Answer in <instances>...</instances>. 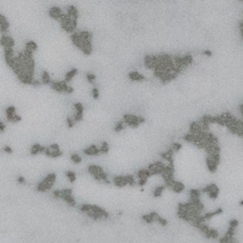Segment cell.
I'll return each mask as SVG.
<instances>
[{
    "mask_svg": "<svg viewBox=\"0 0 243 243\" xmlns=\"http://www.w3.org/2000/svg\"><path fill=\"white\" fill-rule=\"evenodd\" d=\"M52 196L57 200H62L65 201L68 206L75 207L76 206V200L73 197L72 189L71 188H64V189H58L52 192Z\"/></svg>",
    "mask_w": 243,
    "mask_h": 243,
    "instance_id": "6da1fadb",
    "label": "cell"
},
{
    "mask_svg": "<svg viewBox=\"0 0 243 243\" xmlns=\"http://www.w3.org/2000/svg\"><path fill=\"white\" fill-rule=\"evenodd\" d=\"M89 219H91L95 221L98 220H106L109 219V213L105 209L99 206L96 204H90V208L88 212L86 213Z\"/></svg>",
    "mask_w": 243,
    "mask_h": 243,
    "instance_id": "7a4b0ae2",
    "label": "cell"
},
{
    "mask_svg": "<svg viewBox=\"0 0 243 243\" xmlns=\"http://www.w3.org/2000/svg\"><path fill=\"white\" fill-rule=\"evenodd\" d=\"M88 171L90 175L92 176V178L97 180L98 182H103L105 184H109L111 182L108 179V174L105 172L104 168L100 165H96V164H90L88 167Z\"/></svg>",
    "mask_w": 243,
    "mask_h": 243,
    "instance_id": "3957f363",
    "label": "cell"
},
{
    "mask_svg": "<svg viewBox=\"0 0 243 243\" xmlns=\"http://www.w3.org/2000/svg\"><path fill=\"white\" fill-rule=\"evenodd\" d=\"M56 179H57L56 173H54V172L49 173V174H48L42 180H41V182L37 183L36 191L44 193V192L51 190V188L53 187V185H54V183L56 182Z\"/></svg>",
    "mask_w": 243,
    "mask_h": 243,
    "instance_id": "277c9868",
    "label": "cell"
},
{
    "mask_svg": "<svg viewBox=\"0 0 243 243\" xmlns=\"http://www.w3.org/2000/svg\"><path fill=\"white\" fill-rule=\"evenodd\" d=\"M112 182L118 188H123L126 186L134 187L137 185V179L134 175H125V176H116L112 180Z\"/></svg>",
    "mask_w": 243,
    "mask_h": 243,
    "instance_id": "5b68a950",
    "label": "cell"
},
{
    "mask_svg": "<svg viewBox=\"0 0 243 243\" xmlns=\"http://www.w3.org/2000/svg\"><path fill=\"white\" fill-rule=\"evenodd\" d=\"M123 122H125L127 125H129L130 127L136 128V127H138L141 123H145V119L143 117L136 116V115L125 114V115H123Z\"/></svg>",
    "mask_w": 243,
    "mask_h": 243,
    "instance_id": "8992f818",
    "label": "cell"
},
{
    "mask_svg": "<svg viewBox=\"0 0 243 243\" xmlns=\"http://www.w3.org/2000/svg\"><path fill=\"white\" fill-rule=\"evenodd\" d=\"M165 167H166L165 163H163L162 160H157V162L150 163L149 165L147 166V169L150 171L152 176H155V175H162L164 169H165Z\"/></svg>",
    "mask_w": 243,
    "mask_h": 243,
    "instance_id": "52a82bcc",
    "label": "cell"
},
{
    "mask_svg": "<svg viewBox=\"0 0 243 243\" xmlns=\"http://www.w3.org/2000/svg\"><path fill=\"white\" fill-rule=\"evenodd\" d=\"M48 14L51 18L55 19V20H59V21H61V19L63 18V16L65 15L63 12H62L60 8L57 6L51 7L48 11Z\"/></svg>",
    "mask_w": 243,
    "mask_h": 243,
    "instance_id": "ba28073f",
    "label": "cell"
},
{
    "mask_svg": "<svg viewBox=\"0 0 243 243\" xmlns=\"http://www.w3.org/2000/svg\"><path fill=\"white\" fill-rule=\"evenodd\" d=\"M83 152H84V154L86 155V156H98L99 154H101L100 147H98L95 145H89L88 147L85 148V149L83 150Z\"/></svg>",
    "mask_w": 243,
    "mask_h": 243,
    "instance_id": "9c48e42d",
    "label": "cell"
},
{
    "mask_svg": "<svg viewBox=\"0 0 243 243\" xmlns=\"http://www.w3.org/2000/svg\"><path fill=\"white\" fill-rule=\"evenodd\" d=\"M44 155L47 156L48 158H51V159H57V158H60L62 155H63V152L60 150H52L48 146H46V150L44 152Z\"/></svg>",
    "mask_w": 243,
    "mask_h": 243,
    "instance_id": "30bf717a",
    "label": "cell"
},
{
    "mask_svg": "<svg viewBox=\"0 0 243 243\" xmlns=\"http://www.w3.org/2000/svg\"><path fill=\"white\" fill-rule=\"evenodd\" d=\"M152 175L150 171L147 169V168H143V169L138 170L137 174H136V178L137 180H148L149 178H151Z\"/></svg>",
    "mask_w": 243,
    "mask_h": 243,
    "instance_id": "8fae6325",
    "label": "cell"
},
{
    "mask_svg": "<svg viewBox=\"0 0 243 243\" xmlns=\"http://www.w3.org/2000/svg\"><path fill=\"white\" fill-rule=\"evenodd\" d=\"M170 189L174 193H176V194H180V193L183 192V190L185 189V185H184L183 182H180V180H175V182H173V184L171 185Z\"/></svg>",
    "mask_w": 243,
    "mask_h": 243,
    "instance_id": "7c38bea8",
    "label": "cell"
},
{
    "mask_svg": "<svg viewBox=\"0 0 243 243\" xmlns=\"http://www.w3.org/2000/svg\"><path fill=\"white\" fill-rule=\"evenodd\" d=\"M0 31H1L2 34H8V31H9L10 23L8 22V20L3 14L0 15Z\"/></svg>",
    "mask_w": 243,
    "mask_h": 243,
    "instance_id": "4fadbf2b",
    "label": "cell"
},
{
    "mask_svg": "<svg viewBox=\"0 0 243 243\" xmlns=\"http://www.w3.org/2000/svg\"><path fill=\"white\" fill-rule=\"evenodd\" d=\"M205 162H206V166L208 168V170L210 173H216L217 170V164L214 162L213 159L210 157L209 155H207L206 159H205Z\"/></svg>",
    "mask_w": 243,
    "mask_h": 243,
    "instance_id": "5bb4252c",
    "label": "cell"
},
{
    "mask_svg": "<svg viewBox=\"0 0 243 243\" xmlns=\"http://www.w3.org/2000/svg\"><path fill=\"white\" fill-rule=\"evenodd\" d=\"M45 150H46V146H42L40 143H34V145L31 147L30 153L32 156H35L38 154H44Z\"/></svg>",
    "mask_w": 243,
    "mask_h": 243,
    "instance_id": "9a60e30c",
    "label": "cell"
},
{
    "mask_svg": "<svg viewBox=\"0 0 243 243\" xmlns=\"http://www.w3.org/2000/svg\"><path fill=\"white\" fill-rule=\"evenodd\" d=\"M157 216H158V213L153 211V212H150L149 214H146V215H143L142 219L147 224H152L155 222V219Z\"/></svg>",
    "mask_w": 243,
    "mask_h": 243,
    "instance_id": "2e32d148",
    "label": "cell"
},
{
    "mask_svg": "<svg viewBox=\"0 0 243 243\" xmlns=\"http://www.w3.org/2000/svg\"><path fill=\"white\" fill-rule=\"evenodd\" d=\"M222 213H223V209H222V208H217V209H216L215 211H213V212L204 213V214H203V217H204L205 220L207 221V220L212 219L213 217H217V216L221 215Z\"/></svg>",
    "mask_w": 243,
    "mask_h": 243,
    "instance_id": "e0dca14e",
    "label": "cell"
},
{
    "mask_svg": "<svg viewBox=\"0 0 243 243\" xmlns=\"http://www.w3.org/2000/svg\"><path fill=\"white\" fill-rule=\"evenodd\" d=\"M166 185L165 184H160L158 186H156L154 189H153V193H152V195H153L154 197H160L162 196L163 192L165 191L166 189Z\"/></svg>",
    "mask_w": 243,
    "mask_h": 243,
    "instance_id": "ac0fdd59",
    "label": "cell"
},
{
    "mask_svg": "<svg viewBox=\"0 0 243 243\" xmlns=\"http://www.w3.org/2000/svg\"><path fill=\"white\" fill-rule=\"evenodd\" d=\"M128 78L131 81L134 82H143L145 80V77L140 74L138 71H131L128 73Z\"/></svg>",
    "mask_w": 243,
    "mask_h": 243,
    "instance_id": "d6986e66",
    "label": "cell"
},
{
    "mask_svg": "<svg viewBox=\"0 0 243 243\" xmlns=\"http://www.w3.org/2000/svg\"><path fill=\"white\" fill-rule=\"evenodd\" d=\"M51 86L54 91L58 92V93H64V88H63V84H62V81L61 82H51Z\"/></svg>",
    "mask_w": 243,
    "mask_h": 243,
    "instance_id": "ffe728a7",
    "label": "cell"
},
{
    "mask_svg": "<svg viewBox=\"0 0 243 243\" xmlns=\"http://www.w3.org/2000/svg\"><path fill=\"white\" fill-rule=\"evenodd\" d=\"M204 237H206V238H212V239H217V238H219V232H217V230L213 229V228H210L209 231L204 234Z\"/></svg>",
    "mask_w": 243,
    "mask_h": 243,
    "instance_id": "44dd1931",
    "label": "cell"
},
{
    "mask_svg": "<svg viewBox=\"0 0 243 243\" xmlns=\"http://www.w3.org/2000/svg\"><path fill=\"white\" fill-rule=\"evenodd\" d=\"M15 114H16V109L14 105H10L6 108V117H7V120L9 122H11L12 117H14Z\"/></svg>",
    "mask_w": 243,
    "mask_h": 243,
    "instance_id": "7402d4cb",
    "label": "cell"
},
{
    "mask_svg": "<svg viewBox=\"0 0 243 243\" xmlns=\"http://www.w3.org/2000/svg\"><path fill=\"white\" fill-rule=\"evenodd\" d=\"M65 176H66V178L68 179V180L71 183H73V182H76V180H77V177H76V174L74 173L73 171L71 170H67L65 172Z\"/></svg>",
    "mask_w": 243,
    "mask_h": 243,
    "instance_id": "603a6c76",
    "label": "cell"
},
{
    "mask_svg": "<svg viewBox=\"0 0 243 243\" xmlns=\"http://www.w3.org/2000/svg\"><path fill=\"white\" fill-rule=\"evenodd\" d=\"M41 82H42L43 85H51V76L48 71H43L42 73V77H41Z\"/></svg>",
    "mask_w": 243,
    "mask_h": 243,
    "instance_id": "cb8c5ba5",
    "label": "cell"
},
{
    "mask_svg": "<svg viewBox=\"0 0 243 243\" xmlns=\"http://www.w3.org/2000/svg\"><path fill=\"white\" fill-rule=\"evenodd\" d=\"M78 73V69L77 68H73L71 69V71H69L67 72V74H66V77H65V81L67 82V83H68V82H71L72 80V78L76 75V74Z\"/></svg>",
    "mask_w": 243,
    "mask_h": 243,
    "instance_id": "d4e9b609",
    "label": "cell"
},
{
    "mask_svg": "<svg viewBox=\"0 0 243 243\" xmlns=\"http://www.w3.org/2000/svg\"><path fill=\"white\" fill-rule=\"evenodd\" d=\"M217 187V185L216 183H210L201 189V193H203V194H208V193L213 191L214 189H216Z\"/></svg>",
    "mask_w": 243,
    "mask_h": 243,
    "instance_id": "484cf974",
    "label": "cell"
},
{
    "mask_svg": "<svg viewBox=\"0 0 243 243\" xmlns=\"http://www.w3.org/2000/svg\"><path fill=\"white\" fill-rule=\"evenodd\" d=\"M155 222H157V223L160 224V226H162V227H165V226L168 225V220L166 219H164L163 217L160 216V215H158L157 217H156Z\"/></svg>",
    "mask_w": 243,
    "mask_h": 243,
    "instance_id": "4316f807",
    "label": "cell"
},
{
    "mask_svg": "<svg viewBox=\"0 0 243 243\" xmlns=\"http://www.w3.org/2000/svg\"><path fill=\"white\" fill-rule=\"evenodd\" d=\"M79 34H80V37H81V39L82 40H84V41H86V40H91L92 38V34L90 33L89 31H82L79 32Z\"/></svg>",
    "mask_w": 243,
    "mask_h": 243,
    "instance_id": "83f0119b",
    "label": "cell"
},
{
    "mask_svg": "<svg viewBox=\"0 0 243 243\" xmlns=\"http://www.w3.org/2000/svg\"><path fill=\"white\" fill-rule=\"evenodd\" d=\"M207 195H208V197H209L211 200H217V197H219V186H217L216 189H214L213 191H211L210 193H208Z\"/></svg>",
    "mask_w": 243,
    "mask_h": 243,
    "instance_id": "f1b7e54d",
    "label": "cell"
},
{
    "mask_svg": "<svg viewBox=\"0 0 243 243\" xmlns=\"http://www.w3.org/2000/svg\"><path fill=\"white\" fill-rule=\"evenodd\" d=\"M71 160L74 163V164H79L82 162V157L79 154L73 153L71 155Z\"/></svg>",
    "mask_w": 243,
    "mask_h": 243,
    "instance_id": "f546056e",
    "label": "cell"
},
{
    "mask_svg": "<svg viewBox=\"0 0 243 243\" xmlns=\"http://www.w3.org/2000/svg\"><path fill=\"white\" fill-rule=\"evenodd\" d=\"M100 151L101 154H108L109 151V145L108 143L106 142H103L100 145Z\"/></svg>",
    "mask_w": 243,
    "mask_h": 243,
    "instance_id": "4dcf8cb0",
    "label": "cell"
},
{
    "mask_svg": "<svg viewBox=\"0 0 243 243\" xmlns=\"http://www.w3.org/2000/svg\"><path fill=\"white\" fill-rule=\"evenodd\" d=\"M201 190H199V189H190L189 190V197H200L201 196Z\"/></svg>",
    "mask_w": 243,
    "mask_h": 243,
    "instance_id": "1f68e13d",
    "label": "cell"
},
{
    "mask_svg": "<svg viewBox=\"0 0 243 243\" xmlns=\"http://www.w3.org/2000/svg\"><path fill=\"white\" fill-rule=\"evenodd\" d=\"M125 122L123 121H121V122H119L117 123V125L114 126V131L115 132H121V131L123 130V128H125Z\"/></svg>",
    "mask_w": 243,
    "mask_h": 243,
    "instance_id": "d6a6232c",
    "label": "cell"
},
{
    "mask_svg": "<svg viewBox=\"0 0 243 243\" xmlns=\"http://www.w3.org/2000/svg\"><path fill=\"white\" fill-rule=\"evenodd\" d=\"M26 48L29 49H31L32 51H34L37 49V44L34 42V41H29L26 44Z\"/></svg>",
    "mask_w": 243,
    "mask_h": 243,
    "instance_id": "836d02e7",
    "label": "cell"
},
{
    "mask_svg": "<svg viewBox=\"0 0 243 243\" xmlns=\"http://www.w3.org/2000/svg\"><path fill=\"white\" fill-rule=\"evenodd\" d=\"M83 118H84V113L77 112V111H75V113H74V115H73V119H74V121H75V123L81 122L82 120H83Z\"/></svg>",
    "mask_w": 243,
    "mask_h": 243,
    "instance_id": "e575fe53",
    "label": "cell"
},
{
    "mask_svg": "<svg viewBox=\"0 0 243 243\" xmlns=\"http://www.w3.org/2000/svg\"><path fill=\"white\" fill-rule=\"evenodd\" d=\"M86 80H88V83H90V84H93L94 80L96 79V76L94 75L93 73H91V72H88V73L86 74Z\"/></svg>",
    "mask_w": 243,
    "mask_h": 243,
    "instance_id": "d590c367",
    "label": "cell"
},
{
    "mask_svg": "<svg viewBox=\"0 0 243 243\" xmlns=\"http://www.w3.org/2000/svg\"><path fill=\"white\" fill-rule=\"evenodd\" d=\"M74 108H75V111H77V112L84 113V106L81 103H74Z\"/></svg>",
    "mask_w": 243,
    "mask_h": 243,
    "instance_id": "8d00e7d4",
    "label": "cell"
},
{
    "mask_svg": "<svg viewBox=\"0 0 243 243\" xmlns=\"http://www.w3.org/2000/svg\"><path fill=\"white\" fill-rule=\"evenodd\" d=\"M74 123H75V121H74V119L71 116H68L67 117V125H68V127L69 128H71V127L74 126Z\"/></svg>",
    "mask_w": 243,
    "mask_h": 243,
    "instance_id": "74e56055",
    "label": "cell"
},
{
    "mask_svg": "<svg viewBox=\"0 0 243 243\" xmlns=\"http://www.w3.org/2000/svg\"><path fill=\"white\" fill-rule=\"evenodd\" d=\"M91 94H92V97L93 99H95V100H97V99H99V89L96 88V86H94V88L91 89Z\"/></svg>",
    "mask_w": 243,
    "mask_h": 243,
    "instance_id": "f35d334b",
    "label": "cell"
},
{
    "mask_svg": "<svg viewBox=\"0 0 243 243\" xmlns=\"http://www.w3.org/2000/svg\"><path fill=\"white\" fill-rule=\"evenodd\" d=\"M238 225H239V222H238L237 219H231V220L229 221V226H230V227H233V228L236 229Z\"/></svg>",
    "mask_w": 243,
    "mask_h": 243,
    "instance_id": "ab89813d",
    "label": "cell"
},
{
    "mask_svg": "<svg viewBox=\"0 0 243 243\" xmlns=\"http://www.w3.org/2000/svg\"><path fill=\"white\" fill-rule=\"evenodd\" d=\"M234 230H236V229L233 228V227H230V226H229V228L227 230V232H226L225 236H227L229 237H233L234 236Z\"/></svg>",
    "mask_w": 243,
    "mask_h": 243,
    "instance_id": "60d3db41",
    "label": "cell"
},
{
    "mask_svg": "<svg viewBox=\"0 0 243 243\" xmlns=\"http://www.w3.org/2000/svg\"><path fill=\"white\" fill-rule=\"evenodd\" d=\"M182 145H180V143H174L172 145V149L174 150L175 152H178V151H180V149H182Z\"/></svg>",
    "mask_w": 243,
    "mask_h": 243,
    "instance_id": "b9f144b4",
    "label": "cell"
},
{
    "mask_svg": "<svg viewBox=\"0 0 243 243\" xmlns=\"http://www.w3.org/2000/svg\"><path fill=\"white\" fill-rule=\"evenodd\" d=\"M230 239H231V237H229L227 236H223V237H221L219 239V243H229Z\"/></svg>",
    "mask_w": 243,
    "mask_h": 243,
    "instance_id": "7bdbcfd3",
    "label": "cell"
},
{
    "mask_svg": "<svg viewBox=\"0 0 243 243\" xmlns=\"http://www.w3.org/2000/svg\"><path fill=\"white\" fill-rule=\"evenodd\" d=\"M16 182H17V183H19V184L24 185V184H26V179H25V177H23V176H18L17 179H16Z\"/></svg>",
    "mask_w": 243,
    "mask_h": 243,
    "instance_id": "ee69618b",
    "label": "cell"
},
{
    "mask_svg": "<svg viewBox=\"0 0 243 243\" xmlns=\"http://www.w3.org/2000/svg\"><path fill=\"white\" fill-rule=\"evenodd\" d=\"M3 151L5 152V153H7V154H12V148L10 146V145H5L3 147Z\"/></svg>",
    "mask_w": 243,
    "mask_h": 243,
    "instance_id": "f6af8a7d",
    "label": "cell"
},
{
    "mask_svg": "<svg viewBox=\"0 0 243 243\" xmlns=\"http://www.w3.org/2000/svg\"><path fill=\"white\" fill-rule=\"evenodd\" d=\"M22 120V118H21V116H19V115H17V114H15L14 117H12V119L11 120V123H18V122H20Z\"/></svg>",
    "mask_w": 243,
    "mask_h": 243,
    "instance_id": "bcb514c9",
    "label": "cell"
},
{
    "mask_svg": "<svg viewBox=\"0 0 243 243\" xmlns=\"http://www.w3.org/2000/svg\"><path fill=\"white\" fill-rule=\"evenodd\" d=\"M41 84H42V82H41V81H38V80H35V79H34V81L32 82L31 86H34V88H37V86H39Z\"/></svg>",
    "mask_w": 243,
    "mask_h": 243,
    "instance_id": "7dc6e473",
    "label": "cell"
},
{
    "mask_svg": "<svg viewBox=\"0 0 243 243\" xmlns=\"http://www.w3.org/2000/svg\"><path fill=\"white\" fill-rule=\"evenodd\" d=\"M202 54L205 55V56H207V57H211V56L213 55V53H212L211 51H209V49H206V51H204L202 52Z\"/></svg>",
    "mask_w": 243,
    "mask_h": 243,
    "instance_id": "c3c4849f",
    "label": "cell"
},
{
    "mask_svg": "<svg viewBox=\"0 0 243 243\" xmlns=\"http://www.w3.org/2000/svg\"><path fill=\"white\" fill-rule=\"evenodd\" d=\"M5 128H6V125L4 123V122H0V131L3 133L4 131H5Z\"/></svg>",
    "mask_w": 243,
    "mask_h": 243,
    "instance_id": "681fc988",
    "label": "cell"
},
{
    "mask_svg": "<svg viewBox=\"0 0 243 243\" xmlns=\"http://www.w3.org/2000/svg\"><path fill=\"white\" fill-rule=\"evenodd\" d=\"M239 205H240V206H243V200L239 201Z\"/></svg>",
    "mask_w": 243,
    "mask_h": 243,
    "instance_id": "f907efd6",
    "label": "cell"
}]
</instances>
